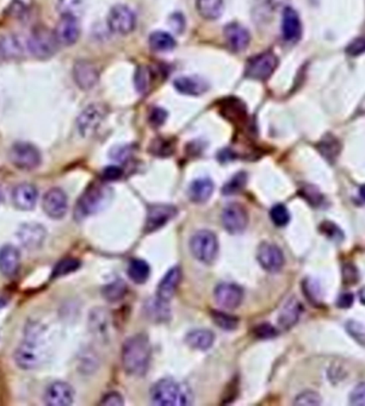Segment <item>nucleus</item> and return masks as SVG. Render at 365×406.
<instances>
[{"mask_svg": "<svg viewBox=\"0 0 365 406\" xmlns=\"http://www.w3.org/2000/svg\"><path fill=\"white\" fill-rule=\"evenodd\" d=\"M45 330L43 327L30 325L27 329V339H24L15 351L13 359L16 365L24 371L38 368L47 358V348L45 346Z\"/></svg>", "mask_w": 365, "mask_h": 406, "instance_id": "f257e3e1", "label": "nucleus"}, {"mask_svg": "<svg viewBox=\"0 0 365 406\" xmlns=\"http://www.w3.org/2000/svg\"><path fill=\"white\" fill-rule=\"evenodd\" d=\"M151 356V343L143 334L129 337L122 348V365L129 376H145L150 368Z\"/></svg>", "mask_w": 365, "mask_h": 406, "instance_id": "f03ea898", "label": "nucleus"}, {"mask_svg": "<svg viewBox=\"0 0 365 406\" xmlns=\"http://www.w3.org/2000/svg\"><path fill=\"white\" fill-rule=\"evenodd\" d=\"M151 399L158 406H190L193 402V395L188 385L171 378H165L153 385Z\"/></svg>", "mask_w": 365, "mask_h": 406, "instance_id": "7ed1b4c3", "label": "nucleus"}, {"mask_svg": "<svg viewBox=\"0 0 365 406\" xmlns=\"http://www.w3.org/2000/svg\"><path fill=\"white\" fill-rule=\"evenodd\" d=\"M111 198H113V191L106 185L96 184L89 187L79 198V201H77L74 211L77 220H82L86 217L101 213L109 205Z\"/></svg>", "mask_w": 365, "mask_h": 406, "instance_id": "20e7f679", "label": "nucleus"}, {"mask_svg": "<svg viewBox=\"0 0 365 406\" xmlns=\"http://www.w3.org/2000/svg\"><path fill=\"white\" fill-rule=\"evenodd\" d=\"M28 50L38 60H48L59 50V42L54 30L45 26H35L28 38Z\"/></svg>", "mask_w": 365, "mask_h": 406, "instance_id": "39448f33", "label": "nucleus"}, {"mask_svg": "<svg viewBox=\"0 0 365 406\" xmlns=\"http://www.w3.org/2000/svg\"><path fill=\"white\" fill-rule=\"evenodd\" d=\"M190 250L197 260L210 265L218 257V237L209 230L197 231L190 239Z\"/></svg>", "mask_w": 365, "mask_h": 406, "instance_id": "423d86ee", "label": "nucleus"}, {"mask_svg": "<svg viewBox=\"0 0 365 406\" xmlns=\"http://www.w3.org/2000/svg\"><path fill=\"white\" fill-rule=\"evenodd\" d=\"M9 159L21 171H34L41 164V152L29 142H16L9 152Z\"/></svg>", "mask_w": 365, "mask_h": 406, "instance_id": "0eeeda50", "label": "nucleus"}, {"mask_svg": "<svg viewBox=\"0 0 365 406\" xmlns=\"http://www.w3.org/2000/svg\"><path fill=\"white\" fill-rule=\"evenodd\" d=\"M108 115V108L102 103L87 105L77 118V128L83 137H90L96 134Z\"/></svg>", "mask_w": 365, "mask_h": 406, "instance_id": "6e6552de", "label": "nucleus"}, {"mask_svg": "<svg viewBox=\"0 0 365 406\" xmlns=\"http://www.w3.org/2000/svg\"><path fill=\"white\" fill-rule=\"evenodd\" d=\"M106 22L113 34L129 35L135 30L136 16L127 5L117 4L110 9Z\"/></svg>", "mask_w": 365, "mask_h": 406, "instance_id": "1a4fd4ad", "label": "nucleus"}, {"mask_svg": "<svg viewBox=\"0 0 365 406\" xmlns=\"http://www.w3.org/2000/svg\"><path fill=\"white\" fill-rule=\"evenodd\" d=\"M279 66V59L272 52L253 56L246 64L245 75L249 79L264 81L270 78Z\"/></svg>", "mask_w": 365, "mask_h": 406, "instance_id": "9d476101", "label": "nucleus"}, {"mask_svg": "<svg viewBox=\"0 0 365 406\" xmlns=\"http://www.w3.org/2000/svg\"><path fill=\"white\" fill-rule=\"evenodd\" d=\"M42 208L45 215L52 220H61L68 211L67 194L59 187L47 191L42 201Z\"/></svg>", "mask_w": 365, "mask_h": 406, "instance_id": "9b49d317", "label": "nucleus"}, {"mask_svg": "<svg viewBox=\"0 0 365 406\" xmlns=\"http://www.w3.org/2000/svg\"><path fill=\"white\" fill-rule=\"evenodd\" d=\"M99 69L90 60H78L73 66V79L80 90L90 91L99 81Z\"/></svg>", "mask_w": 365, "mask_h": 406, "instance_id": "f8f14e48", "label": "nucleus"}, {"mask_svg": "<svg viewBox=\"0 0 365 406\" xmlns=\"http://www.w3.org/2000/svg\"><path fill=\"white\" fill-rule=\"evenodd\" d=\"M223 224L230 234L237 235L245 231L249 225V213L240 204H230L223 210Z\"/></svg>", "mask_w": 365, "mask_h": 406, "instance_id": "ddd939ff", "label": "nucleus"}, {"mask_svg": "<svg viewBox=\"0 0 365 406\" xmlns=\"http://www.w3.org/2000/svg\"><path fill=\"white\" fill-rule=\"evenodd\" d=\"M16 236L23 248L28 250H38L45 244L47 230L41 224L26 223L18 227Z\"/></svg>", "mask_w": 365, "mask_h": 406, "instance_id": "4468645a", "label": "nucleus"}, {"mask_svg": "<svg viewBox=\"0 0 365 406\" xmlns=\"http://www.w3.org/2000/svg\"><path fill=\"white\" fill-rule=\"evenodd\" d=\"M54 34L60 45L71 47L76 45L82 34L79 18L71 16H61L60 21L54 29Z\"/></svg>", "mask_w": 365, "mask_h": 406, "instance_id": "2eb2a0df", "label": "nucleus"}, {"mask_svg": "<svg viewBox=\"0 0 365 406\" xmlns=\"http://www.w3.org/2000/svg\"><path fill=\"white\" fill-rule=\"evenodd\" d=\"M177 209L174 205H152L148 208L147 220L145 224V232L151 234L153 231H157L160 227L169 223V220H174L177 216Z\"/></svg>", "mask_w": 365, "mask_h": 406, "instance_id": "dca6fc26", "label": "nucleus"}, {"mask_svg": "<svg viewBox=\"0 0 365 406\" xmlns=\"http://www.w3.org/2000/svg\"><path fill=\"white\" fill-rule=\"evenodd\" d=\"M257 259L259 261L260 266L267 272H279L284 266L282 250L272 243H262L257 252Z\"/></svg>", "mask_w": 365, "mask_h": 406, "instance_id": "f3484780", "label": "nucleus"}, {"mask_svg": "<svg viewBox=\"0 0 365 406\" xmlns=\"http://www.w3.org/2000/svg\"><path fill=\"white\" fill-rule=\"evenodd\" d=\"M215 300L223 309L233 310L240 306L244 299V291L235 283H220L215 288Z\"/></svg>", "mask_w": 365, "mask_h": 406, "instance_id": "a211bd4d", "label": "nucleus"}, {"mask_svg": "<svg viewBox=\"0 0 365 406\" xmlns=\"http://www.w3.org/2000/svg\"><path fill=\"white\" fill-rule=\"evenodd\" d=\"M74 402V390L64 381H55L45 392V402L50 406H68Z\"/></svg>", "mask_w": 365, "mask_h": 406, "instance_id": "6ab92c4d", "label": "nucleus"}, {"mask_svg": "<svg viewBox=\"0 0 365 406\" xmlns=\"http://www.w3.org/2000/svg\"><path fill=\"white\" fill-rule=\"evenodd\" d=\"M223 35L226 38L227 45L233 52H244L251 43V35L245 26L240 23L233 22L227 24L223 29Z\"/></svg>", "mask_w": 365, "mask_h": 406, "instance_id": "aec40b11", "label": "nucleus"}, {"mask_svg": "<svg viewBox=\"0 0 365 406\" xmlns=\"http://www.w3.org/2000/svg\"><path fill=\"white\" fill-rule=\"evenodd\" d=\"M38 191L31 184H19L12 190V204L21 211L34 210L38 203Z\"/></svg>", "mask_w": 365, "mask_h": 406, "instance_id": "412c9836", "label": "nucleus"}, {"mask_svg": "<svg viewBox=\"0 0 365 406\" xmlns=\"http://www.w3.org/2000/svg\"><path fill=\"white\" fill-rule=\"evenodd\" d=\"M174 89L179 94L190 96V97H198L206 94L209 90V82L200 75H183L174 79Z\"/></svg>", "mask_w": 365, "mask_h": 406, "instance_id": "4be33fe9", "label": "nucleus"}, {"mask_svg": "<svg viewBox=\"0 0 365 406\" xmlns=\"http://www.w3.org/2000/svg\"><path fill=\"white\" fill-rule=\"evenodd\" d=\"M21 269V253L12 244L0 248V273L4 276H13Z\"/></svg>", "mask_w": 365, "mask_h": 406, "instance_id": "5701e85b", "label": "nucleus"}, {"mask_svg": "<svg viewBox=\"0 0 365 406\" xmlns=\"http://www.w3.org/2000/svg\"><path fill=\"white\" fill-rule=\"evenodd\" d=\"M282 34L288 42H296L301 38V19L293 8H286L283 11Z\"/></svg>", "mask_w": 365, "mask_h": 406, "instance_id": "b1692460", "label": "nucleus"}, {"mask_svg": "<svg viewBox=\"0 0 365 406\" xmlns=\"http://www.w3.org/2000/svg\"><path fill=\"white\" fill-rule=\"evenodd\" d=\"M181 280V267H174V269H169L159 283L158 290H157V298L160 299L162 302L169 303V300H171L172 297L176 295Z\"/></svg>", "mask_w": 365, "mask_h": 406, "instance_id": "393cba45", "label": "nucleus"}, {"mask_svg": "<svg viewBox=\"0 0 365 406\" xmlns=\"http://www.w3.org/2000/svg\"><path fill=\"white\" fill-rule=\"evenodd\" d=\"M302 311H303V308L298 299H288L279 315V328L282 330H289L293 328L300 320Z\"/></svg>", "mask_w": 365, "mask_h": 406, "instance_id": "a878e982", "label": "nucleus"}, {"mask_svg": "<svg viewBox=\"0 0 365 406\" xmlns=\"http://www.w3.org/2000/svg\"><path fill=\"white\" fill-rule=\"evenodd\" d=\"M24 54L22 43L15 34H4L0 36V57L4 60L21 59Z\"/></svg>", "mask_w": 365, "mask_h": 406, "instance_id": "bb28decb", "label": "nucleus"}, {"mask_svg": "<svg viewBox=\"0 0 365 406\" xmlns=\"http://www.w3.org/2000/svg\"><path fill=\"white\" fill-rule=\"evenodd\" d=\"M214 192V183L208 178H201L192 181L189 187L188 194L190 201L197 204H202L211 197Z\"/></svg>", "mask_w": 365, "mask_h": 406, "instance_id": "cd10ccee", "label": "nucleus"}, {"mask_svg": "<svg viewBox=\"0 0 365 406\" xmlns=\"http://www.w3.org/2000/svg\"><path fill=\"white\" fill-rule=\"evenodd\" d=\"M185 342L192 349L208 351L214 344V332H209L207 329H197V330L189 332L185 337Z\"/></svg>", "mask_w": 365, "mask_h": 406, "instance_id": "c85d7f7f", "label": "nucleus"}, {"mask_svg": "<svg viewBox=\"0 0 365 406\" xmlns=\"http://www.w3.org/2000/svg\"><path fill=\"white\" fill-rule=\"evenodd\" d=\"M196 10L202 18L216 21L223 15L225 0H196Z\"/></svg>", "mask_w": 365, "mask_h": 406, "instance_id": "c756f323", "label": "nucleus"}, {"mask_svg": "<svg viewBox=\"0 0 365 406\" xmlns=\"http://www.w3.org/2000/svg\"><path fill=\"white\" fill-rule=\"evenodd\" d=\"M109 315L104 309H94L90 315V329L94 336L106 339L109 332Z\"/></svg>", "mask_w": 365, "mask_h": 406, "instance_id": "7c9ffc66", "label": "nucleus"}, {"mask_svg": "<svg viewBox=\"0 0 365 406\" xmlns=\"http://www.w3.org/2000/svg\"><path fill=\"white\" fill-rule=\"evenodd\" d=\"M150 47L157 52H169L177 47V42L166 31H155L150 36Z\"/></svg>", "mask_w": 365, "mask_h": 406, "instance_id": "2f4dec72", "label": "nucleus"}, {"mask_svg": "<svg viewBox=\"0 0 365 406\" xmlns=\"http://www.w3.org/2000/svg\"><path fill=\"white\" fill-rule=\"evenodd\" d=\"M340 142L333 136V135H326L320 143L318 145V150L320 152L321 155L330 161V162H335L337 157L340 154Z\"/></svg>", "mask_w": 365, "mask_h": 406, "instance_id": "473e14b6", "label": "nucleus"}, {"mask_svg": "<svg viewBox=\"0 0 365 406\" xmlns=\"http://www.w3.org/2000/svg\"><path fill=\"white\" fill-rule=\"evenodd\" d=\"M86 8V0H57V11L61 16L80 18Z\"/></svg>", "mask_w": 365, "mask_h": 406, "instance_id": "72a5a7b5", "label": "nucleus"}, {"mask_svg": "<svg viewBox=\"0 0 365 406\" xmlns=\"http://www.w3.org/2000/svg\"><path fill=\"white\" fill-rule=\"evenodd\" d=\"M152 81H153V75L147 66H139L136 68L135 74H134V85H135L137 94H147L148 91L151 90Z\"/></svg>", "mask_w": 365, "mask_h": 406, "instance_id": "f704fd0d", "label": "nucleus"}, {"mask_svg": "<svg viewBox=\"0 0 365 406\" xmlns=\"http://www.w3.org/2000/svg\"><path fill=\"white\" fill-rule=\"evenodd\" d=\"M151 274V269L147 262L143 260H133L128 267V276L136 283L147 281Z\"/></svg>", "mask_w": 365, "mask_h": 406, "instance_id": "c9c22d12", "label": "nucleus"}, {"mask_svg": "<svg viewBox=\"0 0 365 406\" xmlns=\"http://www.w3.org/2000/svg\"><path fill=\"white\" fill-rule=\"evenodd\" d=\"M127 293V286L123 281H113L103 288V295L110 303H115L125 297Z\"/></svg>", "mask_w": 365, "mask_h": 406, "instance_id": "e433bc0d", "label": "nucleus"}, {"mask_svg": "<svg viewBox=\"0 0 365 406\" xmlns=\"http://www.w3.org/2000/svg\"><path fill=\"white\" fill-rule=\"evenodd\" d=\"M211 317L214 320L215 325L226 332H232L234 329H237L239 325L237 317L232 316L230 313L223 312V311H213Z\"/></svg>", "mask_w": 365, "mask_h": 406, "instance_id": "4c0bfd02", "label": "nucleus"}, {"mask_svg": "<svg viewBox=\"0 0 365 406\" xmlns=\"http://www.w3.org/2000/svg\"><path fill=\"white\" fill-rule=\"evenodd\" d=\"M80 267V261L77 260V259H73V257H67V259H64L61 260L55 269H53V274L52 276L53 278H60V276H68L71 273L76 272Z\"/></svg>", "mask_w": 365, "mask_h": 406, "instance_id": "58836bf2", "label": "nucleus"}, {"mask_svg": "<svg viewBox=\"0 0 365 406\" xmlns=\"http://www.w3.org/2000/svg\"><path fill=\"white\" fill-rule=\"evenodd\" d=\"M303 291H305V295L308 298L309 302L314 304V305H319L322 303V295H321L320 285L316 283L315 280L305 279L303 281Z\"/></svg>", "mask_w": 365, "mask_h": 406, "instance_id": "ea45409f", "label": "nucleus"}, {"mask_svg": "<svg viewBox=\"0 0 365 406\" xmlns=\"http://www.w3.org/2000/svg\"><path fill=\"white\" fill-rule=\"evenodd\" d=\"M270 218L276 227H286V224L289 223L290 213L286 205L277 204L270 211Z\"/></svg>", "mask_w": 365, "mask_h": 406, "instance_id": "a19ab883", "label": "nucleus"}, {"mask_svg": "<svg viewBox=\"0 0 365 406\" xmlns=\"http://www.w3.org/2000/svg\"><path fill=\"white\" fill-rule=\"evenodd\" d=\"M321 402L322 400L319 393L314 391H305L296 397L294 404L300 406H318L320 405Z\"/></svg>", "mask_w": 365, "mask_h": 406, "instance_id": "79ce46f5", "label": "nucleus"}, {"mask_svg": "<svg viewBox=\"0 0 365 406\" xmlns=\"http://www.w3.org/2000/svg\"><path fill=\"white\" fill-rule=\"evenodd\" d=\"M246 185V174L245 173H237V176H234L232 179L223 187V193L233 194L237 193L239 191L242 190Z\"/></svg>", "mask_w": 365, "mask_h": 406, "instance_id": "37998d69", "label": "nucleus"}, {"mask_svg": "<svg viewBox=\"0 0 365 406\" xmlns=\"http://www.w3.org/2000/svg\"><path fill=\"white\" fill-rule=\"evenodd\" d=\"M347 332L356 342L365 346V325L356 321L347 322Z\"/></svg>", "mask_w": 365, "mask_h": 406, "instance_id": "c03bdc74", "label": "nucleus"}, {"mask_svg": "<svg viewBox=\"0 0 365 406\" xmlns=\"http://www.w3.org/2000/svg\"><path fill=\"white\" fill-rule=\"evenodd\" d=\"M359 279V273L356 266L352 264H345L343 266V283L347 286H354L358 283Z\"/></svg>", "mask_w": 365, "mask_h": 406, "instance_id": "a18cd8bd", "label": "nucleus"}, {"mask_svg": "<svg viewBox=\"0 0 365 406\" xmlns=\"http://www.w3.org/2000/svg\"><path fill=\"white\" fill-rule=\"evenodd\" d=\"M301 194L302 197L305 198V201H308L312 205H320L321 201H322V196H321L320 192L318 191L316 187L310 186V185L302 187Z\"/></svg>", "mask_w": 365, "mask_h": 406, "instance_id": "49530a36", "label": "nucleus"}, {"mask_svg": "<svg viewBox=\"0 0 365 406\" xmlns=\"http://www.w3.org/2000/svg\"><path fill=\"white\" fill-rule=\"evenodd\" d=\"M350 402L354 406H365V383L357 385L351 392Z\"/></svg>", "mask_w": 365, "mask_h": 406, "instance_id": "de8ad7c7", "label": "nucleus"}, {"mask_svg": "<svg viewBox=\"0 0 365 406\" xmlns=\"http://www.w3.org/2000/svg\"><path fill=\"white\" fill-rule=\"evenodd\" d=\"M166 120H167V112L164 108H155L152 110L151 115H150V122L153 127H162V124L165 123Z\"/></svg>", "mask_w": 365, "mask_h": 406, "instance_id": "09e8293b", "label": "nucleus"}, {"mask_svg": "<svg viewBox=\"0 0 365 406\" xmlns=\"http://www.w3.org/2000/svg\"><path fill=\"white\" fill-rule=\"evenodd\" d=\"M347 52L350 56H359L365 52V38H354L350 45H347Z\"/></svg>", "mask_w": 365, "mask_h": 406, "instance_id": "8fccbe9b", "label": "nucleus"}, {"mask_svg": "<svg viewBox=\"0 0 365 406\" xmlns=\"http://www.w3.org/2000/svg\"><path fill=\"white\" fill-rule=\"evenodd\" d=\"M101 404L106 406H122L125 405V399L118 392H109L103 397Z\"/></svg>", "mask_w": 365, "mask_h": 406, "instance_id": "3c124183", "label": "nucleus"}, {"mask_svg": "<svg viewBox=\"0 0 365 406\" xmlns=\"http://www.w3.org/2000/svg\"><path fill=\"white\" fill-rule=\"evenodd\" d=\"M254 335L258 339H269L277 336V332L274 327L270 325H260L254 329Z\"/></svg>", "mask_w": 365, "mask_h": 406, "instance_id": "603ef678", "label": "nucleus"}, {"mask_svg": "<svg viewBox=\"0 0 365 406\" xmlns=\"http://www.w3.org/2000/svg\"><path fill=\"white\" fill-rule=\"evenodd\" d=\"M321 230L324 231L325 235H327L328 237H337V239H340L343 237V232L340 231L335 224L330 223V222H326V223L321 225Z\"/></svg>", "mask_w": 365, "mask_h": 406, "instance_id": "864d4df0", "label": "nucleus"}, {"mask_svg": "<svg viewBox=\"0 0 365 406\" xmlns=\"http://www.w3.org/2000/svg\"><path fill=\"white\" fill-rule=\"evenodd\" d=\"M122 176H123V171H122L120 167H116V166L106 167L104 171H103V178L108 180V181L118 180Z\"/></svg>", "mask_w": 365, "mask_h": 406, "instance_id": "5fc2aeb1", "label": "nucleus"}, {"mask_svg": "<svg viewBox=\"0 0 365 406\" xmlns=\"http://www.w3.org/2000/svg\"><path fill=\"white\" fill-rule=\"evenodd\" d=\"M354 295L350 293V292L343 293V295H339L338 300H337V306L340 308V309H349L354 304Z\"/></svg>", "mask_w": 365, "mask_h": 406, "instance_id": "6e6d98bb", "label": "nucleus"}, {"mask_svg": "<svg viewBox=\"0 0 365 406\" xmlns=\"http://www.w3.org/2000/svg\"><path fill=\"white\" fill-rule=\"evenodd\" d=\"M359 299H361V302L365 305V287H363L361 292H359Z\"/></svg>", "mask_w": 365, "mask_h": 406, "instance_id": "4d7b16f0", "label": "nucleus"}, {"mask_svg": "<svg viewBox=\"0 0 365 406\" xmlns=\"http://www.w3.org/2000/svg\"><path fill=\"white\" fill-rule=\"evenodd\" d=\"M359 193H361V197L363 198V201H365V185L359 188Z\"/></svg>", "mask_w": 365, "mask_h": 406, "instance_id": "13d9d810", "label": "nucleus"}, {"mask_svg": "<svg viewBox=\"0 0 365 406\" xmlns=\"http://www.w3.org/2000/svg\"><path fill=\"white\" fill-rule=\"evenodd\" d=\"M1 201H3V192L0 190V204H1Z\"/></svg>", "mask_w": 365, "mask_h": 406, "instance_id": "bf43d9fd", "label": "nucleus"}]
</instances>
